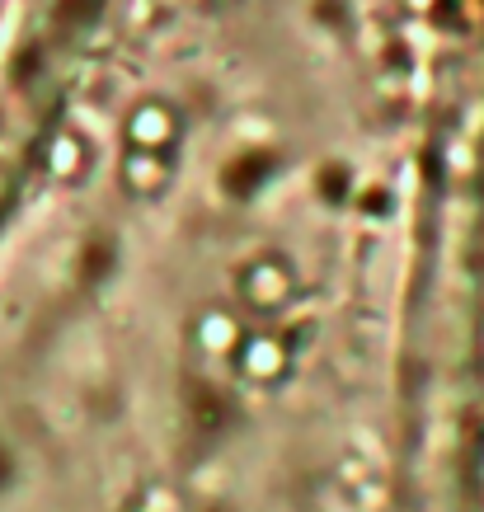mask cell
Segmentation results:
<instances>
[{"mask_svg":"<svg viewBox=\"0 0 484 512\" xmlns=\"http://www.w3.org/2000/svg\"><path fill=\"white\" fill-rule=\"evenodd\" d=\"M24 0H0V29H5V19H15V10Z\"/></svg>","mask_w":484,"mask_h":512,"instance_id":"6da1fadb","label":"cell"}]
</instances>
